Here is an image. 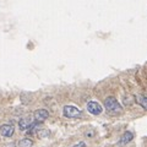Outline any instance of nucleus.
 Instances as JSON below:
<instances>
[{
    "mask_svg": "<svg viewBox=\"0 0 147 147\" xmlns=\"http://www.w3.org/2000/svg\"><path fill=\"white\" fill-rule=\"evenodd\" d=\"M63 114H64V117H66L69 119H75V118L82 117V112L79 108H76L75 105H65L63 108Z\"/></svg>",
    "mask_w": 147,
    "mask_h": 147,
    "instance_id": "obj_2",
    "label": "nucleus"
},
{
    "mask_svg": "<svg viewBox=\"0 0 147 147\" xmlns=\"http://www.w3.org/2000/svg\"><path fill=\"white\" fill-rule=\"evenodd\" d=\"M104 108H105V110H107V113H109L110 115H118V114L123 113V107L117 100V98H114V97L105 98Z\"/></svg>",
    "mask_w": 147,
    "mask_h": 147,
    "instance_id": "obj_1",
    "label": "nucleus"
},
{
    "mask_svg": "<svg viewBox=\"0 0 147 147\" xmlns=\"http://www.w3.org/2000/svg\"><path fill=\"white\" fill-rule=\"evenodd\" d=\"M135 100L141 105L142 108L147 109V97H145V96H141V94H137V96H135Z\"/></svg>",
    "mask_w": 147,
    "mask_h": 147,
    "instance_id": "obj_8",
    "label": "nucleus"
},
{
    "mask_svg": "<svg viewBox=\"0 0 147 147\" xmlns=\"http://www.w3.org/2000/svg\"><path fill=\"white\" fill-rule=\"evenodd\" d=\"M32 145H33V141L31 139H22L18 142V147H32Z\"/></svg>",
    "mask_w": 147,
    "mask_h": 147,
    "instance_id": "obj_9",
    "label": "nucleus"
},
{
    "mask_svg": "<svg viewBox=\"0 0 147 147\" xmlns=\"http://www.w3.org/2000/svg\"><path fill=\"white\" fill-rule=\"evenodd\" d=\"M48 118H49V112L47 109H37V110H34V113H33L34 121L38 123V124L45 121Z\"/></svg>",
    "mask_w": 147,
    "mask_h": 147,
    "instance_id": "obj_3",
    "label": "nucleus"
},
{
    "mask_svg": "<svg viewBox=\"0 0 147 147\" xmlns=\"http://www.w3.org/2000/svg\"><path fill=\"white\" fill-rule=\"evenodd\" d=\"M15 132V127L11 124H4V125L0 126V134L4 137H11Z\"/></svg>",
    "mask_w": 147,
    "mask_h": 147,
    "instance_id": "obj_6",
    "label": "nucleus"
},
{
    "mask_svg": "<svg viewBox=\"0 0 147 147\" xmlns=\"http://www.w3.org/2000/svg\"><path fill=\"white\" fill-rule=\"evenodd\" d=\"M36 121H33V119L32 117H24L22 119H20V121H18V127H20V130L25 131V130H28V129L33 125Z\"/></svg>",
    "mask_w": 147,
    "mask_h": 147,
    "instance_id": "obj_5",
    "label": "nucleus"
},
{
    "mask_svg": "<svg viewBox=\"0 0 147 147\" xmlns=\"http://www.w3.org/2000/svg\"><path fill=\"white\" fill-rule=\"evenodd\" d=\"M71 147H86V144L85 142H79V144H76V145H74V146H71Z\"/></svg>",
    "mask_w": 147,
    "mask_h": 147,
    "instance_id": "obj_10",
    "label": "nucleus"
},
{
    "mask_svg": "<svg viewBox=\"0 0 147 147\" xmlns=\"http://www.w3.org/2000/svg\"><path fill=\"white\" fill-rule=\"evenodd\" d=\"M87 110H88V113H91L92 115H99L103 109H102V105L98 102L91 100V102L87 103Z\"/></svg>",
    "mask_w": 147,
    "mask_h": 147,
    "instance_id": "obj_4",
    "label": "nucleus"
},
{
    "mask_svg": "<svg viewBox=\"0 0 147 147\" xmlns=\"http://www.w3.org/2000/svg\"><path fill=\"white\" fill-rule=\"evenodd\" d=\"M132 139H134V132L131 131H126L124 132L123 136L120 137V140H119V146H124V145H127L130 141H132Z\"/></svg>",
    "mask_w": 147,
    "mask_h": 147,
    "instance_id": "obj_7",
    "label": "nucleus"
}]
</instances>
